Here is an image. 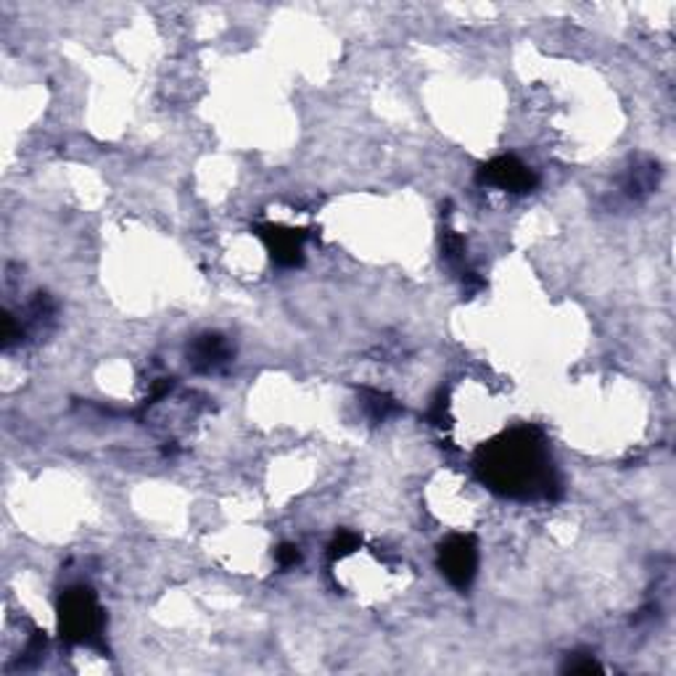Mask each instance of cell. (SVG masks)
I'll use <instances>...</instances> for the list:
<instances>
[{
    "label": "cell",
    "instance_id": "cell-1",
    "mask_svg": "<svg viewBox=\"0 0 676 676\" xmlns=\"http://www.w3.org/2000/svg\"><path fill=\"white\" fill-rule=\"evenodd\" d=\"M478 470L491 489L510 497H553L558 489L544 442L526 428L489 444L478 457Z\"/></svg>",
    "mask_w": 676,
    "mask_h": 676
},
{
    "label": "cell",
    "instance_id": "cell-2",
    "mask_svg": "<svg viewBox=\"0 0 676 676\" xmlns=\"http://www.w3.org/2000/svg\"><path fill=\"white\" fill-rule=\"evenodd\" d=\"M59 627L61 637L67 642H80V645H93L103 629V613L95 600L93 589L88 586H71L61 595L59 603Z\"/></svg>",
    "mask_w": 676,
    "mask_h": 676
},
{
    "label": "cell",
    "instance_id": "cell-3",
    "mask_svg": "<svg viewBox=\"0 0 676 676\" xmlns=\"http://www.w3.org/2000/svg\"><path fill=\"white\" fill-rule=\"evenodd\" d=\"M439 568L446 576V582L457 589H466L476 576L478 568V547L476 539L466 534H455L439 547Z\"/></svg>",
    "mask_w": 676,
    "mask_h": 676
},
{
    "label": "cell",
    "instance_id": "cell-4",
    "mask_svg": "<svg viewBox=\"0 0 676 676\" xmlns=\"http://www.w3.org/2000/svg\"><path fill=\"white\" fill-rule=\"evenodd\" d=\"M478 180L484 186L502 188V190H513V193H526L537 186V175L526 164L518 162L515 156H499L494 162L484 164L478 172Z\"/></svg>",
    "mask_w": 676,
    "mask_h": 676
},
{
    "label": "cell",
    "instance_id": "cell-5",
    "mask_svg": "<svg viewBox=\"0 0 676 676\" xmlns=\"http://www.w3.org/2000/svg\"><path fill=\"white\" fill-rule=\"evenodd\" d=\"M257 231L278 264H283V267L302 264L304 238H306L304 231H291V228H280V225H259Z\"/></svg>",
    "mask_w": 676,
    "mask_h": 676
},
{
    "label": "cell",
    "instance_id": "cell-6",
    "mask_svg": "<svg viewBox=\"0 0 676 676\" xmlns=\"http://www.w3.org/2000/svg\"><path fill=\"white\" fill-rule=\"evenodd\" d=\"M188 357H190V362H193L196 370L209 373V370L222 368V365L231 359V347H228V341H225L222 336H217V333H204V336H199V338L190 344Z\"/></svg>",
    "mask_w": 676,
    "mask_h": 676
},
{
    "label": "cell",
    "instance_id": "cell-7",
    "mask_svg": "<svg viewBox=\"0 0 676 676\" xmlns=\"http://www.w3.org/2000/svg\"><path fill=\"white\" fill-rule=\"evenodd\" d=\"M655 180H658V166L655 164H648V166H631L629 175H627V183H624V190L631 199H642L648 196L655 188Z\"/></svg>",
    "mask_w": 676,
    "mask_h": 676
},
{
    "label": "cell",
    "instance_id": "cell-8",
    "mask_svg": "<svg viewBox=\"0 0 676 676\" xmlns=\"http://www.w3.org/2000/svg\"><path fill=\"white\" fill-rule=\"evenodd\" d=\"M442 252H444V259H446L452 267H457V264L466 259V243H463V238L455 233V231H444Z\"/></svg>",
    "mask_w": 676,
    "mask_h": 676
},
{
    "label": "cell",
    "instance_id": "cell-9",
    "mask_svg": "<svg viewBox=\"0 0 676 676\" xmlns=\"http://www.w3.org/2000/svg\"><path fill=\"white\" fill-rule=\"evenodd\" d=\"M365 404H368V410H370V415H373L375 420H383L386 415H392V413L397 410L394 399H389L386 394H381V392H370Z\"/></svg>",
    "mask_w": 676,
    "mask_h": 676
},
{
    "label": "cell",
    "instance_id": "cell-10",
    "mask_svg": "<svg viewBox=\"0 0 676 676\" xmlns=\"http://www.w3.org/2000/svg\"><path fill=\"white\" fill-rule=\"evenodd\" d=\"M357 547H359V537L351 534V531H341L338 537L333 539V544H330V558H347Z\"/></svg>",
    "mask_w": 676,
    "mask_h": 676
},
{
    "label": "cell",
    "instance_id": "cell-11",
    "mask_svg": "<svg viewBox=\"0 0 676 676\" xmlns=\"http://www.w3.org/2000/svg\"><path fill=\"white\" fill-rule=\"evenodd\" d=\"M565 671H574V674H592V671H603L600 669V663L592 658V655H584V658H568V663H565Z\"/></svg>",
    "mask_w": 676,
    "mask_h": 676
},
{
    "label": "cell",
    "instance_id": "cell-12",
    "mask_svg": "<svg viewBox=\"0 0 676 676\" xmlns=\"http://www.w3.org/2000/svg\"><path fill=\"white\" fill-rule=\"evenodd\" d=\"M302 560V553L296 544H280L278 547V565L280 568H294Z\"/></svg>",
    "mask_w": 676,
    "mask_h": 676
}]
</instances>
